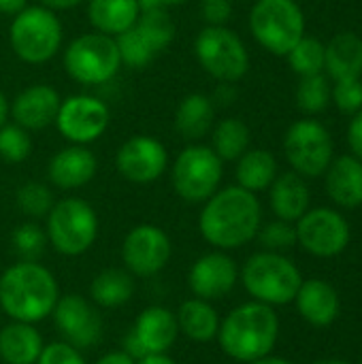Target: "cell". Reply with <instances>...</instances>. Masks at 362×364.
Masks as SVG:
<instances>
[{
    "instance_id": "obj_1",
    "label": "cell",
    "mask_w": 362,
    "mask_h": 364,
    "mask_svg": "<svg viewBox=\"0 0 362 364\" xmlns=\"http://www.w3.org/2000/svg\"><path fill=\"white\" fill-rule=\"evenodd\" d=\"M262 226V207L254 192L241 186L218 190L205 200L198 215L203 239L218 250H237L256 239Z\"/></svg>"
},
{
    "instance_id": "obj_2",
    "label": "cell",
    "mask_w": 362,
    "mask_h": 364,
    "mask_svg": "<svg viewBox=\"0 0 362 364\" xmlns=\"http://www.w3.org/2000/svg\"><path fill=\"white\" fill-rule=\"evenodd\" d=\"M60 299L58 282L38 262L19 260L0 277V307L13 322L36 324L53 314Z\"/></svg>"
},
{
    "instance_id": "obj_3",
    "label": "cell",
    "mask_w": 362,
    "mask_h": 364,
    "mask_svg": "<svg viewBox=\"0 0 362 364\" xmlns=\"http://www.w3.org/2000/svg\"><path fill=\"white\" fill-rule=\"evenodd\" d=\"M280 337V320L273 307L252 301L233 309L218 331L226 356L239 363H256L269 356Z\"/></svg>"
},
{
    "instance_id": "obj_4",
    "label": "cell",
    "mask_w": 362,
    "mask_h": 364,
    "mask_svg": "<svg viewBox=\"0 0 362 364\" xmlns=\"http://www.w3.org/2000/svg\"><path fill=\"white\" fill-rule=\"evenodd\" d=\"M241 282L254 301L277 307L294 303L303 277L297 264L284 254L258 252L243 264Z\"/></svg>"
},
{
    "instance_id": "obj_5",
    "label": "cell",
    "mask_w": 362,
    "mask_h": 364,
    "mask_svg": "<svg viewBox=\"0 0 362 364\" xmlns=\"http://www.w3.org/2000/svg\"><path fill=\"white\" fill-rule=\"evenodd\" d=\"M62 21L55 11L36 4L26 6L9 26V43L13 53L26 64H45L62 47Z\"/></svg>"
},
{
    "instance_id": "obj_6",
    "label": "cell",
    "mask_w": 362,
    "mask_h": 364,
    "mask_svg": "<svg viewBox=\"0 0 362 364\" xmlns=\"http://www.w3.org/2000/svg\"><path fill=\"white\" fill-rule=\"evenodd\" d=\"M250 32L269 53L288 55L305 36V13L294 0H256L250 11Z\"/></svg>"
},
{
    "instance_id": "obj_7",
    "label": "cell",
    "mask_w": 362,
    "mask_h": 364,
    "mask_svg": "<svg viewBox=\"0 0 362 364\" xmlns=\"http://www.w3.org/2000/svg\"><path fill=\"white\" fill-rule=\"evenodd\" d=\"M66 75L81 85H102L122 68V58L113 36L87 32L68 43L62 58Z\"/></svg>"
},
{
    "instance_id": "obj_8",
    "label": "cell",
    "mask_w": 362,
    "mask_h": 364,
    "mask_svg": "<svg viewBox=\"0 0 362 364\" xmlns=\"http://www.w3.org/2000/svg\"><path fill=\"white\" fill-rule=\"evenodd\" d=\"M47 241L62 256L85 254L98 235V215L94 207L77 196L53 203L47 213Z\"/></svg>"
},
{
    "instance_id": "obj_9",
    "label": "cell",
    "mask_w": 362,
    "mask_h": 364,
    "mask_svg": "<svg viewBox=\"0 0 362 364\" xmlns=\"http://www.w3.org/2000/svg\"><path fill=\"white\" fill-rule=\"evenodd\" d=\"M194 53L203 70L220 83H237L250 70L245 43L226 26H205L194 41Z\"/></svg>"
},
{
    "instance_id": "obj_10",
    "label": "cell",
    "mask_w": 362,
    "mask_h": 364,
    "mask_svg": "<svg viewBox=\"0 0 362 364\" xmlns=\"http://www.w3.org/2000/svg\"><path fill=\"white\" fill-rule=\"evenodd\" d=\"M224 162L218 154L201 143H192L179 151L173 162L171 181L179 198L186 203H205L222 183Z\"/></svg>"
},
{
    "instance_id": "obj_11",
    "label": "cell",
    "mask_w": 362,
    "mask_h": 364,
    "mask_svg": "<svg viewBox=\"0 0 362 364\" xmlns=\"http://www.w3.org/2000/svg\"><path fill=\"white\" fill-rule=\"evenodd\" d=\"M333 136L324 124L305 117L294 122L284 136V154L288 164L301 177H320L333 162Z\"/></svg>"
},
{
    "instance_id": "obj_12",
    "label": "cell",
    "mask_w": 362,
    "mask_h": 364,
    "mask_svg": "<svg viewBox=\"0 0 362 364\" xmlns=\"http://www.w3.org/2000/svg\"><path fill=\"white\" fill-rule=\"evenodd\" d=\"M297 243L318 258H335L350 243V224L348 220L329 207L307 209V213L297 220Z\"/></svg>"
},
{
    "instance_id": "obj_13",
    "label": "cell",
    "mask_w": 362,
    "mask_h": 364,
    "mask_svg": "<svg viewBox=\"0 0 362 364\" xmlns=\"http://www.w3.org/2000/svg\"><path fill=\"white\" fill-rule=\"evenodd\" d=\"M109 119V107L100 98L75 94L60 102L55 126L70 145H90L105 134Z\"/></svg>"
},
{
    "instance_id": "obj_14",
    "label": "cell",
    "mask_w": 362,
    "mask_h": 364,
    "mask_svg": "<svg viewBox=\"0 0 362 364\" xmlns=\"http://www.w3.org/2000/svg\"><path fill=\"white\" fill-rule=\"evenodd\" d=\"M179 337L177 318L171 309L154 305L141 311L134 326L128 331L124 339V352L134 358H147L166 354Z\"/></svg>"
},
{
    "instance_id": "obj_15",
    "label": "cell",
    "mask_w": 362,
    "mask_h": 364,
    "mask_svg": "<svg viewBox=\"0 0 362 364\" xmlns=\"http://www.w3.org/2000/svg\"><path fill=\"white\" fill-rule=\"evenodd\" d=\"M173 254V245L169 235L154 224L134 226L122 245V260L128 273L139 277H151L160 273Z\"/></svg>"
},
{
    "instance_id": "obj_16",
    "label": "cell",
    "mask_w": 362,
    "mask_h": 364,
    "mask_svg": "<svg viewBox=\"0 0 362 364\" xmlns=\"http://www.w3.org/2000/svg\"><path fill=\"white\" fill-rule=\"evenodd\" d=\"M166 166H169L166 147L149 134L130 136L119 145L115 154V168L130 183H141V186L151 183L164 175Z\"/></svg>"
},
{
    "instance_id": "obj_17",
    "label": "cell",
    "mask_w": 362,
    "mask_h": 364,
    "mask_svg": "<svg viewBox=\"0 0 362 364\" xmlns=\"http://www.w3.org/2000/svg\"><path fill=\"white\" fill-rule=\"evenodd\" d=\"M53 320L62 339L77 350H87L100 341L102 318L98 309L81 294L60 296L53 307Z\"/></svg>"
},
{
    "instance_id": "obj_18",
    "label": "cell",
    "mask_w": 362,
    "mask_h": 364,
    "mask_svg": "<svg viewBox=\"0 0 362 364\" xmlns=\"http://www.w3.org/2000/svg\"><path fill=\"white\" fill-rule=\"evenodd\" d=\"M239 279L237 262L224 252H209L201 256L188 275V286L196 299L215 301L226 296Z\"/></svg>"
},
{
    "instance_id": "obj_19",
    "label": "cell",
    "mask_w": 362,
    "mask_h": 364,
    "mask_svg": "<svg viewBox=\"0 0 362 364\" xmlns=\"http://www.w3.org/2000/svg\"><path fill=\"white\" fill-rule=\"evenodd\" d=\"M60 94L47 83H34L21 90L9 105V115L13 122L26 130H43L55 124L60 109Z\"/></svg>"
},
{
    "instance_id": "obj_20",
    "label": "cell",
    "mask_w": 362,
    "mask_h": 364,
    "mask_svg": "<svg viewBox=\"0 0 362 364\" xmlns=\"http://www.w3.org/2000/svg\"><path fill=\"white\" fill-rule=\"evenodd\" d=\"M96 171L98 160L85 145H68L60 149L47 164V177L60 190H77L87 186Z\"/></svg>"
},
{
    "instance_id": "obj_21",
    "label": "cell",
    "mask_w": 362,
    "mask_h": 364,
    "mask_svg": "<svg viewBox=\"0 0 362 364\" xmlns=\"http://www.w3.org/2000/svg\"><path fill=\"white\" fill-rule=\"evenodd\" d=\"M294 303L301 318L318 328L331 326L339 318V309H341L337 290L324 279L303 282L294 296Z\"/></svg>"
},
{
    "instance_id": "obj_22",
    "label": "cell",
    "mask_w": 362,
    "mask_h": 364,
    "mask_svg": "<svg viewBox=\"0 0 362 364\" xmlns=\"http://www.w3.org/2000/svg\"><path fill=\"white\" fill-rule=\"evenodd\" d=\"M326 194L329 198L344 207L356 209L362 205V160L356 156L333 158L326 168Z\"/></svg>"
},
{
    "instance_id": "obj_23",
    "label": "cell",
    "mask_w": 362,
    "mask_h": 364,
    "mask_svg": "<svg viewBox=\"0 0 362 364\" xmlns=\"http://www.w3.org/2000/svg\"><path fill=\"white\" fill-rule=\"evenodd\" d=\"M269 200L277 220L297 222L307 213L312 194L305 179L299 173L290 171L275 177V181L269 188Z\"/></svg>"
},
{
    "instance_id": "obj_24",
    "label": "cell",
    "mask_w": 362,
    "mask_h": 364,
    "mask_svg": "<svg viewBox=\"0 0 362 364\" xmlns=\"http://www.w3.org/2000/svg\"><path fill=\"white\" fill-rule=\"evenodd\" d=\"M213 119H215V105L209 96L205 94H188L181 98V102L177 105L175 111V130L181 139L196 143L201 139H205L211 128H213Z\"/></svg>"
},
{
    "instance_id": "obj_25",
    "label": "cell",
    "mask_w": 362,
    "mask_h": 364,
    "mask_svg": "<svg viewBox=\"0 0 362 364\" xmlns=\"http://www.w3.org/2000/svg\"><path fill=\"white\" fill-rule=\"evenodd\" d=\"M324 70L331 79L362 77V36L339 32L324 45Z\"/></svg>"
},
{
    "instance_id": "obj_26",
    "label": "cell",
    "mask_w": 362,
    "mask_h": 364,
    "mask_svg": "<svg viewBox=\"0 0 362 364\" xmlns=\"http://www.w3.org/2000/svg\"><path fill=\"white\" fill-rule=\"evenodd\" d=\"M141 15L137 0H87V17L96 32L119 36L130 30Z\"/></svg>"
},
{
    "instance_id": "obj_27",
    "label": "cell",
    "mask_w": 362,
    "mask_h": 364,
    "mask_svg": "<svg viewBox=\"0 0 362 364\" xmlns=\"http://www.w3.org/2000/svg\"><path fill=\"white\" fill-rule=\"evenodd\" d=\"M45 343L38 331L26 322H13L0 331V358L6 364H36Z\"/></svg>"
},
{
    "instance_id": "obj_28",
    "label": "cell",
    "mask_w": 362,
    "mask_h": 364,
    "mask_svg": "<svg viewBox=\"0 0 362 364\" xmlns=\"http://www.w3.org/2000/svg\"><path fill=\"white\" fill-rule=\"evenodd\" d=\"M175 318H177L179 333H183L188 339L198 341V343H207L215 339L220 331V322H222L218 311L211 307V303L203 299H190L181 303Z\"/></svg>"
},
{
    "instance_id": "obj_29",
    "label": "cell",
    "mask_w": 362,
    "mask_h": 364,
    "mask_svg": "<svg viewBox=\"0 0 362 364\" xmlns=\"http://www.w3.org/2000/svg\"><path fill=\"white\" fill-rule=\"evenodd\" d=\"M237 186L247 192H265L277 177V160L269 149H247L237 160Z\"/></svg>"
},
{
    "instance_id": "obj_30",
    "label": "cell",
    "mask_w": 362,
    "mask_h": 364,
    "mask_svg": "<svg viewBox=\"0 0 362 364\" xmlns=\"http://www.w3.org/2000/svg\"><path fill=\"white\" fill-rule=\"evenodd\" d=\"M134 294V279L128 271L107 269L98 273L90 286V296L98 307L115 309L126 305Z\"/></svg>"
},
{
    "instance_id": "obj_31",
    "label": "cell",
    "mask_w": 362,
    "mask_h": 364,
    "mask_svg": "<svg viewBox=\"0 0 362 364\" xmlns=\"http://www.w3.org/2000/svg\"><path fill=\"white\" fill-rule=\"evenodd\" d=\"M252 143V132L247 124L239 117H226L211 128V149L222 162L239 160Z\"/></svg>"
},
{
    "instance_id": "obj_32",
    "label": "cell",
    "mask_w": 362,
    "mask_h": 364,
    "mask_svg": "<svg viewBox=\"0 0 362 364\" xmlns=\"http://www.w3.org/2000/svg\"><path fill=\"white\" fill-rule=\"evenodd\" d=\"M134 28L139 30V34L156 55L169 49L171 43L175 41V21L166 9H154L141 13Z\"/></svg>"
},
{
    "instance_id": "obj_33",
    "label": "cell",
    "mask_w": 362,
    "mask_h": 364,
    "mask_svg": "<svg viewBox=\"0 0 362 364\" xmlns=\"http://www.w3.org/2000/svg\"><path fill=\"white\" fill-rule=\"evenodd\" d=\"M331 100H333V87L329 77H324L322 73L301 77L297 87V107L305 115H318L326 111Z\"/></svg>"
},
{
    "instance_id": "obj_34",
    "label": "cell",
    "mask_w": 362,
    "mask_h": 364,
    "mask_svg": "<svg viewBox=\"0 0 362 364\" xmlns=\"http://www.w3.org/2000/svg\"><path fill=\"white\" fill-rule=\"evenodd\" d=\"M286 58L299 77L320 75L324 70V43L314 36H303Z\"/></svg>"
},
{
    "instance_id": "obj_35",
    "label": "cell",
    "mask_w": 362,
    "mask_h": 364,
    "mask_svg": "<svg viewBox=\"0 0 362 364\" xmlns=\"http://www.w3.org/2000/svg\"><path fill=\"white\" fill-rule=\"evenodd\" d=\"M47 243H49L47 232L34 222H26V224L17 226L11 235V245H13L15 254L21 260H30V262H36L43 256Z\"/></svg>"
},
{
    "instance_id": "obj_36",
    "label": "cell",
    "mask_w": 362,
    "mask_h": 364,
    "mask_svg": "<svg viewBox=\"0 0 362 364\" xmlns=\"http://www.w3.org/2000/svg\"><path fill=\"white\" fill-rule=\"evenodd\" d=\"M32 147L34 143H32L30 130L17 124H4L0 128V158L2 160L11 164H19L30 158Z\"/></svg>"
},
{
    "instance_id": "obj_37",
    "label": "cell",
    "mask_w": 362,
    "mask_h": 364,
    "mask_svg": "<svg viewBox=\"0 0 362 364\" xmlns=\"http://www.w3.org/2000/svg\"><path fill=\"white\" fill-rule=\"evenodd\" d=\"M115 43H117L122 64H126L128 68H137V70L145 68L156 58V53L149 49V45L143 41V36L139 34V30L134 26L130 30L122 32L119 36H115Z\"/></svg>"
},
{
    "instance_id": "obj_38",
    "label": "cell",
    "mask_w": 362,
    "mask_h": 364,
    "mask_svg": "<svg viewBox=\"0 0 362 364\" xmlns=\"http://www.w3.org/2000/svg\"><path fill=\"white\" fill-rule=\"evenodd\" d=\"M17 207L28 218H47V213L53 207V194L45 183L38 181H26L17 190Z\"/></svg>"
},
{
    "instance_id": "obj_39",
    "label": "cell",
    "mask_w": 362,
    "mask_h": 364,
    "mask_svg": "<svg viewBox=\"0 0 362 364\" xmlns=\"http://www.w3.org/2000/svg\"><path fill=\"white\" fill-rule=\"evenodd\" d=\"M256 237L262 243V247H267V252L282 254L297 245V228L292 226V222H284V220H275L269 222L267 226H260Z\"/></svg>"
},
{
    "instance_id": "obj_40",
    "label": "cell",
    "mask_w": 362,
    "mask_h": 364,
    "mask_svg": "<svg viewBox=\"0 0 362 364\" xmlns=\"http://www.w3.org/2000/svg\"><path fill=\"white\" fill-rule=\"evenodd\" d=\"M333 100L339 111L354 115L362 109V77L337 79L333 87Z\"/></svg>"
},
{
    "instance_id": "obj_41",
    "label": "cell",
    "mask_w": 362,
    "mask_h": 364,
    "mask_svg": "<svg viewBox=\"0 0 362 364\" xmlns=\"http://www.w3.org/2000/svg\"><path fill=\"white\" fill-rule=\"evenodd\" d=\"M36 364H87L81 356V350L73 348L66 341H55L43 348Z\"/></svg>"
},
{
    "instance_id": "obj_42",
    "label": "cell",
    "mask_w": 362,
    "mask_h": 364,
    "mask_svg": "<svg viewBox=\"0 0 362 364\" xmlns=\"http://www.w3.org/2000/svg\"><path fill=\"white\" fill-rule=\"evenodd\" d=\"M201 17L207 26H226L233 17V0H201Z\"/></svg>"
},
{
    "instance_id": "obj_43",
    "label": "cell",
    "mask_w": 362,
    "mask_h": 364,
    "mask_svg": "<svg viewBox=\"0 0 362 364\" xmlns=\"http://www.w3.org/2000/svg\"><path fill=\"white\" fill-rule=\"evenodd\" d=\"M348 145L352 149V156L362 160V109L352 115L348 126Z\"/></svg>"
},
{
    "instance_id": "obj_44",
    "label": "cell",
    "mask_w": 362,
    "mask_h": 364,
    "mask_svg": "<svg viewBox=\"0 0 362 364\" xmlns=\"http://www.w3.org/2000/svg\"><path fill=\"white\" fill-rule=\"evenodd\" d=\"M235 96H237V92H235L233 83H220V87H218V92L213 94L211 100L218 102V105H222V107H228L235 100Z\"/></svg>"
},
{
    "instance_id": "obj_45",
    "label": "cell",
    "mask_w": 362,
    "mask_h": 364,
    "mask_svg": "<svg viewBox=\"0 0 362 364\" xmlns=\"http://www.w3.org/2000/svg\"><path fill=\"white\" fill-rule=\"evenodd\" d=\"M96 364H137L134 358H130L124 350H119V352H109V354H105L102 358H98Z\"/></svg>"
},
{
    "instance_id": "obj_46",
    "label": "cell",
    "mask_w": 362,
    "mask_h": 364,
    "mask_svg": "<svg viewBox=\"0 0 362 364\" xmlns=\"http://www.w3.org/2000/svg\"><path fill=\"white\" fill-rule=\"evenodd\" d=\"M28 6V0H0V15H17Z\"/></svg>"
},
{
    "instance_id": "obj_47",
    "label": "cell",
    "mask_w": 362,
    "mask_h": 364,
    "mask_svg": "<svg viewBox=\"0 0 362 364\" xmlns=\"http://www.w3.org/2000/svg\"><path fill=\"white\" fill-rule=\"evenodd\" d=\"M38 2L51 11H66V9H75V6L83 4L85 0H38Z\"/></svg>"
},
{
    "instance_id": "obj_48",
    "label": "cell",
    "mask_w": 362,
    "mask_h": 364,
    "mask_svg": "<svg viewBox=\"0 0 362 364\" xmlns=\"http://www.w3.org/2000/svg\"><path fill=\"white\" fill-rule=\"evenodd\" d=\"M137 364H177L173 358H169L166 354H158V356H147L137 360Z\"/></svg>"
},
{
    "instance_id": "obj_49",
    "label": "cell",
    "mask_w": 362,
    "mask_h": 364,
    "mask_svg": "<svg viewBox=\"0 0 362 364\" xmlns=\"http://www.w3.org/2000/svg\"><path fill=\"white\" fill-rule=\"evenodd\" d=\"M137 2H139L141 13H145V11H154V9H166L162 0H137Z\"/></svg>"
},
{
    "instance_id": "obj_50",
    "label": "cell",
    "mask_w": 362,
    "mask_h": 364,
    "mask_svg": "<svg viewBox=\"0 0 362 364\" xmlns=\"http://www.w3.org/2000/svg\"><path fill=\"white\" fill-rule=\"evenodd\" d=\"M6 117H9V100H6V96L0 92V128L6 124Z\"/></svg>"
},
{
    "instance_id": "obj_51",
    "label": "cell",
    "mask_w": 362,
    "mask_h": 364,
    "mask_svg": "<svg viewBox=\"0 0 362 364\" xmlns=\"http://www.w3.org/2000/svg\"><path fill=\"white\" fill-rule=\"evenodd\" d=\"M250 364H292V363H290V360H284V358L265 356V358H260V360H256V363H250Z\"/></svg>"
},
{
    "instance_id": "obj_52",
    "label": "cell",
    "mask_w": 362,
    "mask_h": 364,
    "mask_svg": "<svg viewBox=\"0 0 362 364\" xmlns=\"http://www.w3.org/2000/svg\"><path fill=\"white\" fill-rule=\"evenodd\" d=\"M314 364H350L346 363V360H337V358H324V360H318V363Z\"/></svg>"
},
{
    "instance_id": "obj_53",
    "label": "cell",
    "mask_w": 362,
    "mask_h": 364,
    "mask_svg": "<svg viewBox=\"0 0 362 364\" xmlns=\"http://www.w3.org/2000/svg\"><path fill=\"white\" fill-rule=\"evenodd\" d=\"M162 2H164V6H179V4H183L188 0H162Z\"/></svg>"
},
{
    "instance_id": "obj_54",
    "label": "cell",
    "mask_w": 362,
    "mask_h": 364,
    "mask_svg": "<svg viewBox=\"0 0 362 364\" xmlns=\"http://www.w3.org/2000/svg\"><path fill=\"white\" fill-rule=\"evenodd\" d=\"M361 364H362V358H361Z\"/></svg>"
}]
</instances>
